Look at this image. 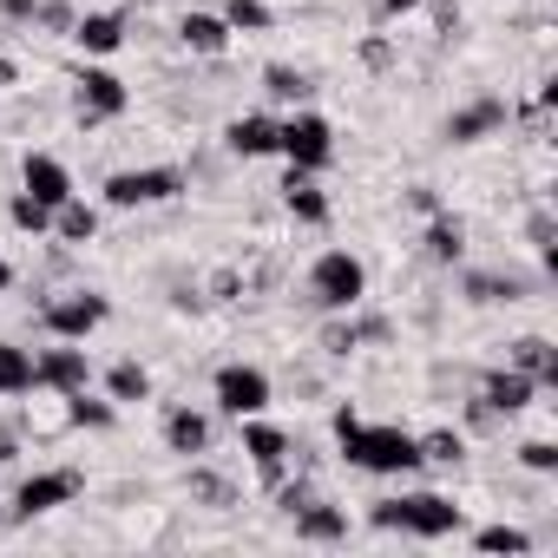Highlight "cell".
Instances as JSON below:
<instances>
[{"label": "cell", "instance_id": "cell-33", "mask_svg": "<svg viewBox=\"0 0 558 558\" xmlns=\"http://www.w3.org/2000/svg\"><path fill=\"white\" fill-rule=\"evenodd\" d=\"M519 460H525L532 473H551V466H558V447H551V440H525V447H519Z\"/></svg>", "mask_w": 558, "mask_h": 558}, {"label": "cell", "instance_id": "cell-11", "mask_svg": "<svg viewBox=\"0 0 558 558\" xmlns=\"http://www.w3.org/2000/svg\"><path fill=\"white\" fill-rule=\"evenodd\" d=\"M243 453H250V460L263 466V480H269V486H283V453H290V440L276 434V427L250 421V427H243Z\"/></svg>", "mask_w": 558, "mask_h": 558}, {"label": "cell", "instance_id": "cell-4", "mask_svg": "<svg viewBox=\"0 0 558 558\" xmlns=\"http://www.w3.org/2000/svg\"><path fill=\"white\" fill-rule=\"evenodd\" d=\"M276 151H283L296 171H323V165L336 158V132H329V119L296 112L290 125H276Z\"/></svg>", "mask_w": 558, "mask_h": 558}, {"label": "cell", "instance_id": "cell-32", "mask_svg": "<svg viewBox=\"0 0 558 558\" xmlns=\"http://www.w3.org/2000/svg\"><path fill=\"white\" fill-rule=\"evenodd\" d=\"M421 460H440V466H453V460H460V434H427V440H421Z\"/></svg>", "mask_w": 558, "mask_h": 558}, {"label": "cell", "instance_id": "cell-1", "mask_svg": "<svg viewBox=\"0 0 558 558\" xmlns=\"http://www.w3.org/2000/svg\"><path fill=\"white\" fill-rule=\"evenodd\" d=\"M336 440L349 453V466H368V473H414L421 466V440L401 434V427H362L355 408H336Z\"/></svg>", "mask_w": 558, "mask_h": 558}, {"label": "cell", "instance_id": "cell-3", "mask_svg": "<svg viewBox=\"0 0 558 558\" xmlns=\"http://www.w3.org/2000/svg\"><path fill=\"white\" fill-rule=\"evenodd\" d=\"M310 290H316V303H323V310H355V303H362V290H368V269H362L349 250H323V256H316V269H310Z\"/></svg>", "mask_w": 558, "mask_h": 558}, {"label": "cell", "instance_id": "cell-15", "mask_svg": "<svg viewBox=\"0 0 558 558\" xmlns=\"http://www.w3.org/2000/svg\"><path fill=\"white\" fill-rule=\"evenodd\" d=\"M512 368L532 375L538 388H551V381H558V349H551L545 336H519V342H512Z\"/></svg>", "mask_w": 558, "mask_h": 558}, {"label": "cell", "instance_id": "cell-16", "mask_svg": "<svg viewBox=\"0 0 558 558\" xmlns=\"http://www.w3.org/2000/svg\"><path fill=\"white\" fill-rule=\"evenodd\" d=\"M73 40H80L86 53H112V47L125 40V21H119V14H86V21H73Z\"/></svg>", "mask_w": 558, "mask_h": 558}, {"label": "cell", "instance_id": "cell-5", "mask_svg": "<svg viewBox=\"0 0 558 558\" xmlns=\"http://www.w3.org/2000/svg\"><path fill=\"white\" fill-rule=\"evenodd\" d=\"M178 191H184V178L165 171V165H151V171H119V178L106 184V197H112L119 210H132V204H171Z\"/></svg>", "mask_w": 558, "mask_h": 558}, {"label": "cell", "instance_id": "cell-37", "mask_svg": "<svg viewBox=\"0 0 558 558\" xmlns=\"http://www.w3.org/2000/svg\"><path fill=\"white\" fill-rule=\"evenodd\" d=\"M323 342H329V349H336V355H349V349H355V342H362V336H355V329H329V336H323Z\"/></svg>", "mask_w": 558, "mask_h": 558}, {"label": "cell", "instance_id": "cell-40", "mask_svg": "<svg viewBox=\"0 0 558 558\" xmlns=\"http://www.w3.org/2000/svg\"><path fill=\"white\" fill-rule=\"evenodd\" d=\"M0 86H14V60H0Z\"/></svg>", "mask_w": 558, "mask_h": 558}, {"label": "cell", "instance_id": "cell-27", "mask_svg": "<svg viewBox=\"0 0 558 558\" xmlns=\"http://www.w3.org/2000/svg\"><path fill=\"white\" fill-rule=\"evenodd\" d=\"M106 388H112V401H145V395H151V375H145L138 362H119V368L106 375Z\"/></svg>", "mask_w": 558, "mask_h": 558}, {"label": "cell", "instance_id": "cell-30", "mask_svg": "<svg viewBox=\"0 0 558 558\" xmlns=\"http://www.w3.org/2000/svg\"><path fill=\"white\" fill-rule=\"evenodd\" d=\"M14 223H21V230H34V236H40V230H47V223H53V210H47V204H40V197H34V191H21V197H14Z\"/></svg>", "mask_w": 558, "mask_h": 558}, {"label": "cell", "instance_id": "cell-28", "mask_svg": "<svg viewBox=\"0 0 558 558\" xmlns=\"http://www.w3.org/2000/svg\"><path fill=\"white\" fill-rule=\"evenodd\" d=\"M66 427H112V401H86V388L66 395Z\"/></svg>", "mask_w": 558, "mask_h": 558}, {"label": "cell", "instance_id": "cell-9", "mask_svg": "<svg viewBox=\"0 0 558 558\" xmlns=\"http://www.w3.org/2000/svg\"><path fill=\"white\" fill-rule=\"evenodd\" d=\"M34 388H60V395L86 388V349H47L34 362Z\"/></svg>", "mask_w": 558, "mask_h": 558}, {"label": "cell", "instance_id": "cell-34", "mask_svg": "<svg viewBox=\"0 0 558 558\" xmlns=\"http://www.w3.org/2000/svg\"><path fill=\"white\" fill-rule=\"evenodd\" d=\"M191 493H197V499H210V506H230V486H223L217 473H204V466L191 473Z\"/></svg>", "mask_w": 558, "mask_h": 558}, {"label": "cell", "instance_id": "cell-22", "mask_svg": "<svg viewBox=\"0 0 558 558\" xmlns=\"http://www.w3.org/2000/svg\"><path fill=\"white\" fill-rule=\"evenodd\" d=\"M263 93L283 99V106H303L316 86H310V73H296V66H263Z\"/></svg>", "mask_w": 558, "mask_h": 558}, {"label": "cell", "instance_id": "cell-10", "mask_svg": "<svg viewBox=\"0 0 558 558\" xmlns=\"http://www.w3.org/2000/svg\"><path fill=\"white\" fill-rule=\"evenodd\" d=\"M80 112L86 119H119L125 112V80H112V73H80Z\"/></svg>", "mask_w": 558, "mask_h": 558}, {"label": "cell", "instance_id": "cell-17", "mask_svg": "<svg viewBox=\"0 0 558 558\" xmlns=\"http://www.w3.org/2000/svg\"><path fill=\"white\" fill-rule=\"evenodd\" d=\"M223 138H230V151H236V158H263V151H276V125H269V119H256V112H250V119H236Z\"/></svg>", "mask_w": 558, "mask_h": 558}, {"label": "cell", "instance_id": "cell-13", "mask_svg": "<svg viewBox=\"0 0 558 558\" xmlns=\"http://www.w3.org/2000/svg\"><path fill=\"white\" fill-rule=\"evenodd\" d=\"M532 395H538V381H532V375H519V368H499V375H486V395H480V401H486L493 414H519Z\"/></svg>", "mask_w": 558, "mask_h": 558}, {"label": "cell", "instance_id": "cell-29", "mask_svg": "<svg viewBox=\"0 0 558 558\" xmlns=\"http://www.w3.org/2000/svg\"><path fill=\"white\" fill-rule=\"evenodd\" d=\"M480 551H506V558H519V551H532V538L519 532V525H486L480 538H473Z\"/></svg>", "mask_w": 558, "mask_h": 558}, {"label": "cell", "instance_id": "cell-23", "mask_svg": "<svg viewBox=\"0 0 558 558\" xmlns=\"http://www.w3.org/2000/svg\"><path fill=\"white\" fill-rule=\"evenodd\" d=\"M0 395H34V355L0 342Z\"/></svg>", "mask_w": 558, "mask_h": 558}, {"label": "cell", "instance_id": "cell-8", "mask_svg": "<svg viewBox=\"0 0 558 558\" xmlns=\"http://www.w3.org/2000/svg\"><path fill=\"white\" fill-rule=\"evenodd\" d=\"M73 493H80V473H34V480L14 493V512H21V519H40V512L66 506Z\"/></svg>", "mask_w": 558, "mask_h": 558}, {"label": "cell", "instance_id": "cell-20", "mask_svg": "<svg viewBox=\"0 0 558 558\" xmlns=\"http://www.w3.org/2000/svg\"><path fill=\"white\" fill-rule=\"evenodd\" d=\"M283 204H290L303 223H323V217H329V197L310 184V171H290V184H283Z\"/></svg>", "mask_w": 558, "mask_h": 558}, {"label": "cell", "instance_id": "cell-14", "mask_svg": "<svg viewBox=\"0 0 558 558\" xmlns=\"http://www.w3.org/2000/svg\"><path fill=\"white\" fill-rule=\"evenodd\" d=\"M27 191H34L47 210H60V204L73 197V178H66V165H60V158H27Z\"/></svg>", "mask_w": 558, "mask_h": 558}, {"label": "cell", "instance_id": "cell-6", "mask_svg": "<svg viewBox=\"0 0 558 558\" xmlns=\"http://www.w3.org/2000/svg\"><path fill=\"white\" fill-rule=\"evenodd\" d=\"M217 408L223 414H263L269 408V375L263 368H243V362H230V368H217Z\"/></svg>", "mask_w": 558, "mask_h": 558}, {"label": "cell", "instance_id": "cell-31", "mask_svg": "<svg viewBox=\"0 0 558 558\" xmlns=\"http://www.w3.org/2000/svg\"><path fill=\"white\" fill-rule=\"evenodd\" d=\"M223 21H230V27H250V34H263V27H269V8H263V0H230V8H223Z\"/></svg>", "mask_w": 558, "mask_h": 558}, {"label": "cell", "instance_id": "cell-7", "mask_svg": "<svg viewBox=\"0 0 558 558\" xmlns=\"http://www.w3.org/2000/svg\"><path fill=\"white\" fill-rule=\"evenodd\" d=\"M99 323H106V296H66V303L47 310V329H53L60 342H86Z\"/></svg>", "mask_w": 558, "mask_h": 558}, {"label": "cell", "instance_id": "cell-36", "mask_svg": "<svg viewBox=\"0 0 558 558\" xmlns=\"http://www.w3.org/2000/svg\"><path fill=\"white\" fill-rule=\"evenodd\" d=\"M532 243H538V250H545V256H551V217H545V210H538V217H532Z\"/></svg>", "mask_w": 558, "mask_h": 558}, {"label": "cell", "instance_id": "cell-21", "mask_svg": "<svg viewBox=\"0 0 558 558\" xmlns=\"http://www.w3.org/2000/svg\"><path fill=\"white\" fill-rule=\"evenodd\" d=\"M165 440H171V453H204L210 427H204V414H191V408H171V421H165Z\"/></svg>", "mask_w": 558, "mask_h": 558}, {"label": "cell", "instance_id": "cell-39", "mask_svg": "<svg viewBox=\"0 0 558 558\" xmlns=\"http://www.w3.org/2000/svg\"><path fill=\"white\" fill-rule=\"evenodd\" d=\"M381 8H388V14H408V8H421V0H381Z\"/></svg>", "mask_w": 558, "mask_h": 558}, {"label": "cell", "instance_id": "cell-41", "mask_svg": "<svg viewBox=\"0 0 558 558\" xmlns=\"http://www.w3.org/2000/svg\"><path fill=\"white\" fill-rule=\"evenodd\" d=\"M8 283H14V269H8V263H0V290H8Z\"/></svg>", "mask_w": 558, "mask_h": 558}, {"label": "cell", "instance_id": "cell-38", "mask_svg": "<svg viewBox=\"0 0 558 558\" xmlns=\"http://www.w3.org/2000/svg\"><path fill=\"white\" fill-rule=\"evenodd\" d=\"M14 453H21V440H14L8 427H0V460H14Z\"/></svg>", "mask_w": 558, "mask_h": 558}, {"label": "cell", "instance_id": "cell-19", "mask_svg": "<svg viewBox=\"0 0 558 558\" xmlns=\"http://www.w3.org/2000/svg\"><path fill=\"white\" fill-rule=\"evenodd\" d=\"M178 34H184L191 53H223V47H230V21H217V14H191Z\"/></svg>", "mask_w": 558, "mask_h": 558}, {"label": "cell", "instance_id": "cell-12", "mask_svg": "<svg viewBox=\"0 0 558 558\" xmlns=\"http://www.w3.org/2000/svg\"><path fill=\"white\" fill-rule=\"evenodd\" d=\"M499 125H506V99H480V106H466V112L447 119V138H453V145H473V138H486V132H499Z\"/></svg>", "mask_w": 558, "mask_h": 558}, {"label": "cell", "instance_id": "cell-35", "mask_svg": "<svg viewBox=\"0 0 558 558\" xmlns=\"http://www.w3.org/2000/svg\"><path fill=\"white\" fill-rule=\"evenodd\" d=\"M0 14H14V21H34V14H40V0H0Z\"/></svg>", "mask_w": 558, "mask_h": 558}, {"label": "cell", "instance_id": "cell-26", "mask_svg": "<svg viewBox=\"0 0 558 558\" xmlns=\"http://www.w3.org/2000/svg\"><path fill=\"white\" fill-rule=\"evenodd\" d=\"M93 230H99V210L80 204V197H66V204H60V236H66V243H86Z\"/></svg>", "mask_w": 558, "mask_h": 558}, {"label": "cell", "instance_id": "cell-24", "mask_svg": "<svg viewBox=\"0 0 558 558\" xmlns=\"http://www.w3.org/2000/svg\"><path fill=\"white\" fill-rule=\"evenodd\" d=\"M460 250H466V230H460L453 217H434V223H427V256H434V263H460Z\"/></svg>", "mask_w": 558, "mask_h": 558}, {"label": "cell", "instance_id": "cell-18", "mask_svg": "<svg viewBox=\"0 0 558 558\" xmlns=\"http://www.w3.org/2000/svg\"><path fill=\"white\" fill-rule=\"evenodd\" d=\"M349 532V519L336 512V506H296V538H316V545H329V538H342Z\"/></svg>", "mask_w": 558, "mask_h": 558}, {"label": "cell", "instance_id": "cell-2", "mask_svg": "<svg viewBox=\"0 0 558 558\" xmlns=\"http://www.w3.org/2000/svg\"><path fill=\"white\" fill-rule=\"evenodd\" d=\"M375 525L381 532H414V538H447V532H460V506L453 499H440V493H408V499H381L375 506Z\"/></svg>", "mask_w": 558, "mask_h": 558}, {"label": "cell", "instance_id": "cell-25", "mask_svg": "<svg viewBox=\"0 0 558 558\" xmlns=\"http://www.w3.org/2000/svg\"><path fill=\"white\" fill-rule=\"evenodd\" d=\"M466 296L473 303H519L525 283H519V276H466Z\"/></svg>", "mask_w": 558, "mask_h": 558}]
</instances>
